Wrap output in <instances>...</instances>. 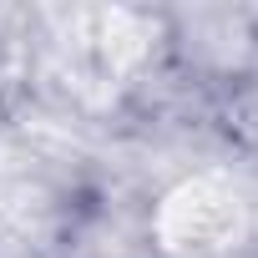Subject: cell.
I'll return each instance as SVG.
<instances>
[{
  "label": "cell",
  "mask_w": 258,
  "mask_h": 258,
  "mask_svg": "<svg viewBox=\"0 0 258 258\" xmlns=\"http://www.w3.org/2000/svg\"><path fill=\"white\" fill-rule=\"evenodd\" d=\"M243 233V203L223 177H192L157 208V238L172 253H213Z\"/></svg>",
  "instance_id": "cell-1"
}]
</instances>
